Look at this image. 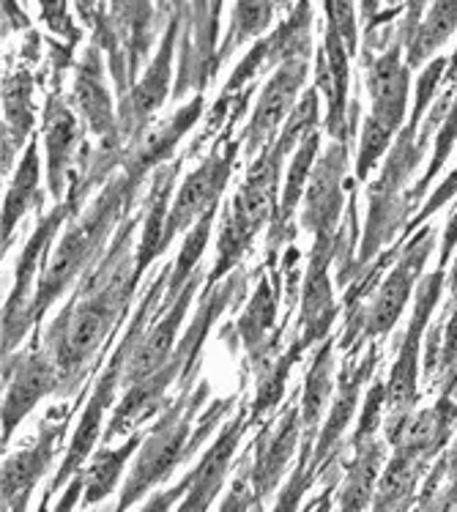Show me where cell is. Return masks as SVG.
<instances>
[{"mask_svg":"<svg viewBox=\"0 0 457 512\" xmlns=\"http://www.w3.org/2000/svg\"><path fill=\"white\" fill-rule=\"evenodd\" d=\"M135 187L137 181H132L129 176L110 178L107 187L102 189V195L88 206V211L80 214L77 222L66 228V233L58 239L55 250L47 258V266H44L39 285H36L33 326L39 324L52 304L77 283V277L91 263L99 261L104 241L110 239V233L118 225V217L129 206V198H132Z\"/></svg>","mask_w":457,"mask_h":512,"instance_id":"6da1fadb","label":"cell"},{"mask_svg":"<svg viewBox=\"0 0 457 512\" xmlns=\"http://www.w3.org/2000/svg\"><path fill=\"white\" fill-rule=\"evenodd\" d=\"M203 398H206V384L195 395L176 400V406L167 408L162 419L156 422V428L146 433L140 455L135 458V466H132L124 482V491H121V499H118L121 502L118 510L132 507L148 491H154L156 485H162L189 455L198 452V447L206 441L208 433L219 425L222 414L236 403V400H228V403L219 400V403H214L211 411H206L203 425L198 430H192V422L198 419V408Z\"/></svg>","mask_w":457,"mask_h":512,"instance_id":"7a4b0ae2","label":"cell"},{"mask_svg":"<svg viewBox=\"0 0 457 512\" xmlns=\"http://www.w3.org/2000/svg\"><path fill=\"white\" fill-rule=\"evenodd\" d=\"M250 428V414H236L225 428L219 430L214 444L208 447L206 455L200 458L198 469L189 474L184 485H173L170 491L162 496L148 499L146 510H167L170 504H178V510L198 512L208 510L219 491L225 488V477H228L236 450H239L244 430Z\"/></svg>","mask_w":457,"mask_h":512,"instance_id":"3957f363","label":"cell"},{"mask_svg":"<svg viewBox=\"0 0 457 512\" xmlns=\"http://www.w3.org/2000/svg\"><path fill=\"white\" fill-rule=\"evenodd\" d=\"M310 77V63L307 58H293L277 66L271 77L263 83L258 94V102L252 107L250 124L241 132L244 140V154L252 159L271 148L280 137L282 126L291 118L293 107L299 105V99L307 91L304 83Z\"/></svg>","mask_w":457,"mask_h":512,"instance_id":"277c9868","label":"cell"},{"mask_svg":"<svg viewBox=\"0 0 457 512\" xmlns=\"http://www.w3.org/2000/svg\"><path fill=\"white\" fill-rule=\"evenodd\" d=\"M239 146V140H233L225 148H217L184 178V184L178 187L173 203H170V211H167V247L173 244L178 233H187L195 222L203 220L208 211L219 209V198L228 187L230 173H233V165L239 157Z\"/></svg>","mask_w":457,"mask_h":512,"instance_id":"5b68a950","label":"cell"},{"mask_svg":"<svg viewBox=\"0 0 457 512\" xmlns=\"http://www.w3.org/2000/svg\"><path fill=\"white\" fill-rule=\"evenodd\" d=\"M55 389H61V373L47 348L3 356V447L14 439L22 419Z\"/></svg>","mask_w":457,"mask_h":512,"instance_id":"8992f818","label":"cell"},{"mask_svg":"<svg viewBox=\"0 0 457 512\" xmlns=\"http://www.w3.org/2000/svg\"><path fill=\"white\" fill-rule=\"evenodd\" d=\"M345 184H348V143L332 140L315 162L299 214L302 228L312 233L315 241L334 239L343 217Z\"/></svg>","mask_w":457,"mask_h":512,"instance_id":"52a82bcc","label":"cell"},{"mask_svg":"<svg viewBox=\"0 0 457 512\" xmlns=\"http://www.w3.org/2000/svg\"><path fill=\"white\" fill-rule=\"evenodd\" d=\"M178 31H181V20L173 17V20L167 22L165 36H162V42L156 47L154 58L146 66L143 77L129 85L126 94H121V102H118L121 137L137 135L143 126L154 121V115L167 102L170 85H173V55H176Z\"/></svg>","mask_w":457,"mask_h":512,"instance_id":"ba28073f","label":"cell"},{"mask_svg":"<svg viewBox=\"0 0 457 512\" xmlns=\"http://www.w3.org/2000/svg\"><path fill=\"white\" fill-rule=\"evenodd\" d=\"M203 110H206V99L203 94H195L187 105H181L176 113L167 115L165 121L143 126L137 135L129 137V143L121 148V159H118L124 176L140 184L146 173L162 168V162L173 157V151L184 140V135L198 124Z\"/></svg>","mask_w":457,"mask_h":512,"instance_id":"9c48e42d","label":"cell"},{"mask_svg":"<svg viewBox=\"0 0 457 512\" xmlns=\"http://www.w3.org/2000/svg\"><path fill=\"white\" fill-rule=\"evenodd\" d=\"M364 55V85L370 94V115L397 132L408 115L411 96V66L406 61V44L400 36L386 44L378 55Z\"/></svg>","mask_w":457,"mask_h":512,"instance_id":"30bf717a","label":"cell"},{"mask_svg":"<svg viewBox=\"0 0 457 512\" xmlns=\"http://www.w3.org/2000/svg\"><path fill=\"white\" fill-rule=\"evenodd\" d=\"M444 288V266L427 277L422 288L416 291V307L408 324V335L403 340L400 356H397L392 376L386 384V406L389 419H403L416 403V381H419V351H422V332H425L427 318L436 307L438 296Z\"/></svg>","mask_w":457,"mask_h":512,"instance_id":"8fae6325","label":"cell"},{"mask_svg":"<svg viewBox=\"0 0 457 512\" xmlns=\"http://www.w3.org/2000/svg\"><path fill=\"white\" fill-rule=\"evenodd\" d=\"M72 102L74 110L83 115L85 124L91 126L102 151L121 154V148H118L121 124H118V110H115L113 94L107 88V77H104V53L99 42L91 44L80 63L74 66Z\"/></svg>","mask_w":457,"mask_h":512,"instance_id":"7c38bea8","label":"cell"},{"mask_svg":"<svg viewBox=\"0 0 457 512\" xmlns=\"http://www.w3.org/2000/svg\"><path fill=\"white\" fill-rule=\"evenodd\" d=\"M61 411L63 408L47 414L31 447L3 458V474H0V480H3V493H0L3 496V510H22L31 499L33 488L39 485V480L50 469L52 455L58 450L63 433H66V422H69V417H58Z\"/></svg>","mask_w":457,"mask_h":512,"instance_id":"4fadbf2b","label":"cell"},{"mask_svg":"<svg viewBox=\"0 0 457 512\" xmlns=\"http://www.w3.org/2000/svg\"><path fill=\"white\" fill-rule=\"evenodd\" d=\"M430 252H433V236H430V230H422L408 244L395 269L389 272V277L381 285V291L375 293L373 307L367 310V318H364L367 335L378 337L395 329L397 318L406 310L408 299L414 293L416 280H419V274L425 269V261L430 258Z\"/></svg>","mask_w":457,"mask_h":512,"instance_id":"5bb4252c","label":"cell"},{"mask_svg":"<svg viewBox=\"0 0 457 512\" xmlns=\"http://www.w3.org/2000/svg\"><path fill=\"white\" fill-rule=\"evenodd\" d=\"M375 362V348L367 351L362 362L356 365L351 362V367L340 376V384H337V395H334L332 406H329V414L323 419L321 430H318V441H315V450L310 455V463L304 469V480H315V474H321L332 466L334 455H337V447L343 441L345 430L351 425V419L356 417V406H359V398H362L364 381L370 378V370H373Z\"/></svg>","mask_w":457,"mask_h":512,"instance_id":"9a60e30c","label":"cell"},{"mask_svg":"<svg viewBox=\"0 0 457 512\" xmlns=\"http://www.w3.org/2000/svg\"><path fill=\"white\" fill-rule=\"evenodd\" d=\"M200 272L184 285V291L178 293L173 304L167 307L165 315L156 321L148 332H143V337L137 340L135 351L129 354L124 367V381H121V387H132L137 381H143L151 373H156L159 367L165 365L170 356L176 354V343H178V332H181V324H184V318H187V310L192 299H195V293H198L200 285Z\"/></svg>","mask_w":457,"mask_h":512,"instance_id":"2e32d148","label":"cell"},{"mask_svg":"<svg viewBox=\"0 0 457 512\" xmlns=\"http://www.w3.org/2000/svg\"><path fill=\"white\" fill-rule=\"evenodd\" d=\"M44 159H47V181L55 200H66V189L72 184L74 157L80 146V121L61 94H52L44 107Z\"/></svg>","mask_w":457,"mask_h":512,"instance_id":"e0dca14e","label":"cell"},{"mask_svg":"<svg viewBox=\"0 0 457 512\" xmlns=\"http://www.w3.org/2000/svg\"><path fill=\"white\" fill-rule=\"evenodd\" d=\"M334 250L337 241L323 239L312 244L310 266H307V277L302 285V345L318 343L326 332L332 329L334 315H337V304H334V288L332 277H329V266L334 261Z\"/></svg>","mask_w":457,"mask_h":512,"instance_id":"ac0fdd59","label":"cell"},{"mask_svg":"<svg viewBox=\"0 0 457 512\" xmlns=\"http://www.w3.org/2000/svg\"><path fill=\"white\" fill-rule=\"evenodd\" d=\"M302 433V411L299 406H288L274 430L263 428V436L252 444V477L260 499H266L280 485L282 474L291 466L293 452L302 444Z\"/></svg>","mask_w":457,"mask_h":512,"instance_id":"d6986e66","label":"cell"},{"mask_svg":"<svg viewBox=\"0 0 457 512\" xmlns=\"http://www.w3.org/2000/svg\"><path fill=\"white\" fill-rule=\"evenodd\" d=\"M154 0H110V31L102 42H121L126 72L129 77L146 61L151 42H154ZM99 42V44H102Z\"/></svg>","mask_w":457,"mask_h":512,"instance_id":"ffe728a7","label":"cell"},{"mask_svg":"<svg viewBox=\"0 0 457 512\" xmlns=\"http://www.w3.org/2000/svg\"><path fill=\"white\" fill-rule=\"evenodd\" d=\"M31 74L14 69L3 77V176L14 173V162L20 157L25 140L31 135L33 105H31Z\"/></svg>","mask_w":457,"mask_h":512,"instance_id":"44dd1931","label":"cell"},{"mask_svg":"<svg viewBox=\"0 0 457 512\" xmlns=\"http://www.w3.org/2000/svg\"><path fill=\"white\" fill-rule=\"evenodd\" d=\"M181 162H170L165 168L154 173V184H151V195L146 200V211H143V230H140V241H137V277H143L148 266L167 250L165 230H167V211H170V189L176 181V173Z\"/></svg>","mask_w":457,"mask_h":512,"instance_id":"7402d4cb","label":"cell"},{"mask_svg":"<svg viewBox=\"0 0 457 512\" xmlns=\"http://www.w3.org/2000/svg\"><path fill=\"white\" fill-rule=\"evenodd\" d=\"M9 189L3 195V230H0V239H3V252L11 247V239L20 228L22 217L39 203V181H42V159H39V146L36 140L28 143V151L22 154L17 162V168L11 173Z\"/></svg>","mask_w":457,"mask_h":512,"instance_id":"603a6c76","label":"cell"},{"mask_svg":"<svg viewBox=\"0 0 457 512\" xmlns=\"http://www.w3.org/2000/svg\"><path fill=\"white\" fill-rule=\"evenodd\" d=\"M354 450L356 455L351 460V466H348L340 496H337L340 510H364V507H370L386 466V447L378 441V436L370 441H362V444H354Z\"/></svg>","mask_w":457,"mask_h":512,"instance_id":"cb8c5ba5","label":"cell"},{"mask_svg":"<svg viewBox=\"0 0 457 512\" xmlns=\"http://www.w3.org/2000/svg\"><path fill=\"white\" fill-rule=\"evenodd\" d=\"M146 441L143 430L129 433V439L121 447H102L94 452L88 466H83V504H99L115 491L121 474L129 466V460Z\"/></svg>","mask_w":457,"mask_h":512,"instance_id":"d4e9b609","label":"cell"},{"mask_svg":"<svg viewBox=\"0 0 457 512\" xmlns=\"http://www.w3.org/2000/svg\"><path fill=\"white\" fill-rule=\"evenodd\" d=\"M274 321H277V285L269 277H263L252 293L247 310L239 318V337L244 348L250 351L252 365H258L263 359H269V335L274 329Z\"/></svg>","mask_w":457,"mask_h":512,"instance_id":"484cf974","label":"cell"},{"mask_svg":"<svg viewBox=\"0 0 457 512\" xmlns=\"http://www.w3.org/2000/svg\"><path fill=\"white\" fill-rule=\"evenodd\" d=\"M457 31V0H430L419 28L406 44V61L411 69H422V63L433 61L436 53Z\"/></svg>","mask_w":457,"mask_h":512,"instance_id":"4316f807","label":"cell"},{"mask_svg":"<svg viewBox=\"0 0 457 512\" xmlns=\"http://www.w3.org/2000/svg\"><path fill=\"white\" fill-rule=\"evenodd\" d=\"M321 157V132L318 126L310 129L307 135L299 140V146L293 148L291 165L285 170V187L280 192V209H277V230L288 228V220L293 217L296 206L302 203L307 184H310L315 162Z\"/></svg>","mask_w":457,"mask_h":512,"instance_id":"83f0119b","label":"cell"},{"mask_svg":"<svg viewBox=\"0 0 457 512\" xmlns=\"http://www.w3.org/2000/svg\"><path fill=\"white\" fill-rule=\"evenodd\" d=\"M277 6L271 0H236L233 6V14H230V28L225 33V42L217 47V58H214V66H222L228 61L230 55L239 50L241 44L258 39L263 33L269 31L271 20L277 14Z\"/></svg>","mask_w":457,"mask_h":512,"instance_id":"f1b7e54d","label":"cell"},{"mask_svg":"<svg viewBox=\"0 0 457 512\" xmlns=\"http://www.w3.org/2000/svg\"><path fill=\"white\" fill-rule=\"evenodd\" d=\"M395 140V132L384 126L381 121H375L373 115H367L359 132V151H356V181H367L373 168H378V162L386 157V151Z\"/></svg>","mask_w":457,"mask_h":512,"instance_id":"f546056e","label":"cell"},{"mask_svg":"<svg viewBox=\"0 0 457 512\" xmlns=\"http://www.w3.org/2000/svg\"><path fill=\"white\" fill-rule=\"evenodd\" d=\"M447 72H449V58H441V55H438V58H433V61H427V66L422 69V74H419V80H416L414 110H411V121H408L411 129L419 126V121H422V115L427 113L430 102L436 99L438 88H441L444 80H447Z\"/></svg>","mask_w":457,"mask_h":512,"instance_id":"4dcf8cb0","label":"cell"},{"mask_svg":"<svg viewBox=\"0 0 457 512\" xmlns=\"http://www.w3.org/2000/svg\"><path fill=\"white\" fill-rule=\"evenodd\" d=\"M386 406V387L384 384H373L367 389V398H364L362 414H359V422H356L354 439L351 444H362V441H370L378 436V425H381V411Z\"/></svg>","mask_w":457,"mask_h":512,"instance_id":"1f68e13d","label":"cell"},{"mask_svg":"<svg viewBox=\"0 0 457 512\" xmlns=\"http://www.w3.org/2000/svg\"><path fill=\"white\" fill-rule=\"evenodd\" d=\"M39 6H42L44 20H47L52 31L69 36V39H77V33L72 28V17H69V9H66V0H39Z\"/></svg>","mask_w":457,"mask_h":512,"instance_id":"d6a6232c","label":"cell"},{"mask_svg":"<svg viewBox=\"0 0 457 512\" xmlns=\"http://www.w3.org/2000/svg\"><path fill=\"white\" fill-rule=\"evenodd\" d=\"M427 6H430V0H403V25H400V31H397V36L403 39V44H408V39L414 36V31L419 28V22L425 17Z\"/></svg>","mask_w":457,"mask_h":512,"instance_id":"836d02e7","label":"cell"},{"mask_svg":"<svg viewBox=\"0 0 457 512\" xmlns=\"http://www.w3.org/2000/svg\"><path fill=\"white\" fill-rule=\"evenodd\" d=\"M441 362L447 370H457V304L455 313L447 321V335H444V345H441Z\"/></svg>","mask_w":457,"mask_h":512,"instance_id":"e575fe53","label":"cell"},{"mask_svg":"<svg viewBox=\"0 0 457 512\" xmlns=\"http://www.w3.org/2000/svg\"><path fill=\"white\" fill-rule=\"evenodd\" d=\"M31 20L20 9V0H3V36H11L17 28H28Z\"/></svg>","mask_w":457,"mask_h":512,"instance_id":"d590c367","label":"cell"},{"mask_svg":"<svg viewBox=\"0 0 457 512\" xmlns=\"http://www.w3.org/2000/svg\"><path fill=\"white\" fill-rule=\"evenodd\" d=\"M449 291H452V299L457 304V258H455V266H452V274H449Z\"/></svg>","mask_w":457,"mask_h":512,"instance_id":"8d00e7d4","label":"cell"},{"mask_svg":"<svg viewBox=\"0 0 457 512\" xmlns=\"http://www.w3.org/2000/svg\"><path fill=\"white\" fill-rule=\"evenodd\" d=\"M457 74V47H455V55L449 58V72H447V80H452Z\"/></svg>","mask_w":457,"mask_h":512,"instance_id":"74e56055","label":"cell"},{"mask_svg":"<svg viewBox=\"0 0 457 512\" xmlns=\"http://www.w3.org/2000/svg\"><path fill=\"white\" fill-rule=\"evenodd\" d=\"M447 458L452 460V463H455V466H457V436H455V441H452V450L447 452Z\"/></svg>","mask_w":457,"mask_h":512,"instance_id":"f35d334b","label":"cell"},{"mask_svg":"<svg viewBox=\"0 0 457 512\" xmlns=\"http://www.w3.org/2000/svg\"><path fill=\"white\" fill-rule=\"evenodd\" d=\"M211 9H214V17L219 20V14H222V0H211Z\"/></svg>","mask_w":457,"mask_h":512,"instance_id":"ab89813d","label":"cell"},{"mask_svg":"<svg viewBox=\"0 0 457 512\" xmlns=\"http://www.w3.org/2000/svg\"><path fill=\"white\" fill-rule=\"evenodd\" d=\"M386 3H392V6H397V0H386Z\"/></svg>","mask_w":457,"mask_h":512,"instance_id":"60d3db41","label":"cell"}]
</instances>
